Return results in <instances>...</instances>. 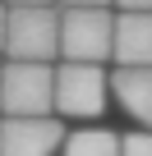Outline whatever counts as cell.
I'll return each mask as SVG.
<instances>
[{"instance_id": "3", "label": "cell", "mask_w": 152, "mask_h": 156, "mask_svg": "<svg viewBox=\"0 0 152 156\" xmlns=\"http://www.w3.org/2000/svg\"><path fill=\"white\" fill-rule=\"evenodd\" d=\"M5 51L14 64H51L60 55V14L51 5L42 9H9Z\"/></svg>"}, {"instance_id": "11", "label": "cell", "mask_w": 152, "mask_h": 156, "mask_svg": "<svg viewBox=\"0 0 152 156\" xmlns=\"http://www.w3.org/2000/svg\"><path fill=\"white\" fill-rule=\"evenodd\" d=\"M65 9H106V5H115V0H60Z\"/></svg>"}, {"instance_id": "6", "label": "cell", "mask_w": 152, "mask_h": 156, "mask_svg": "<svg viewBox=\"0 0 152 156\" xmlns=\"http://www.w3.org/2000/svg\"><path fill=\"white\" fill-rule=\"evenodd\" d=\"M120 69H152V14H115Z\"/></svg>"}, {"instance_id": "8", "label": "cell", "mask_w": 152, "mask_h": 156, "mask_svg": "<svg viewBox=\"0 0 152 156\" xmlns=\"http://www.w3.org/2000/svg\"><path fill=\"white\" fill-rule=\"evenodd\" d=\"M65 156H124V138L111 129H79L65 138Z\"/></svg>"}, {"instance_id": "9", "label": "cell", "mask_w": 152, "mask_h": 156, "mask_svg": "<svg viewBox=\"0 0 152 156\" xmlns=\"http://www.w3.org/2000/svg\"><path fill=\"white\" fill-rule=\"evenodd\" d=\"M124 156H152V129L129 133V138H124Z\"/></svg>"}, {"instance_id": "2", "label": "cell", "mask_w": 152, "mask_h": 156, "mask_svg": "<svg viewBox=\"0 0 152 156\" xmlns=\"http://www.w3.org/2000/svg\"><path fill=\"white\" fill-rule=\"evenodd\" d=\"M60 55L74 64H102L106 55H115V14L111 9H65Z\"/></svg>"}, {"instance_id": "1", "label": "cell", "mask_w": 152, "mask_h": 156, "mask_svg": "<svg viewBox=\"0 0 152 156\" xmlns=\"http://www.w3.org/2000/svg\"><path fill=\"white\" fill-rule=\"evenodd\" d=\"M0 110L5 119H42L55 110V69L51 64H5L0 73Z\"/></svg>"}, {"instance_id": "10", "label": "cell", "mask_w": 152, "mask_h": 156, "mask_svg": "<svg viewBox=\"0 0 152 156\" xmlns=\"http://www.w3.org/2000/svg\"><path fill=\"white\" fill-rule=\"evenodd\" d=\"M120 14H152V0H115Z\"/></svg>"}, {"instance_id": "7", "label": "cell", "mask_w": 152, "mask_h": 156, "mask_svg": "<svg viewBox=\"0 0 152 156\" xmlns=\"http://www.w3.org/2000/svg\"><path fill=\"white\" fill-rule=\"evenodd\" d=\"M111 92L143 129H152V69H115Z\"/></svg>"}, {"instance_id": "5", "label": "cell", "mask_w": 152, "mask_h": 156, "mask_svg": "<svg viewBox=\"0 0 152 156\" xmlns=\"http://www.w3.org/2000/svg\"><path fill=\"white\" fill-rule=\"evenodd\" d=\"M60 147V119H5L0 124V156H51Z\"/></svg>"}, {"instance_id": "4", "label": "cell", "mask_w": 152, "mask_h": 156, "mask_svg": "<svg viewBox=\"0 0 152 156\" xmlns=\"http://www.w3.org/2000/svg\"><path fill=\"white\" fill-rule=\"evenodd\" d=\"M102 106H106V73H102V64L65 60L55 69V110L92 119V115H102Z\"/></svg>"}, {"instance_id": "14", "label": "cell", "mask_w": 152, "mask_h": 156, "mask_svg": "<svg viewBox=\"0 0 152 156\" xmlns=\"http://www.w3.org/2000/svg\"><path fill=\"white\" fill-rule=\"evenodd\" d=\"M0 73H5V69H0Z\"/></svg>"}, {"instance_id": "13", "label": "cell", "mask_w": 152, "mask_h": 156, "mask_svg": "<svg viewBox=\"0 0 152 156\" xmlns=\"http://www.w3.org/2000/svg\"><path fill=\"white\" fill-rule=\"evenodd\" d=\"M42 5H51V0H9V9H42Z\"/></svg>"}, {"instance_id": "12", "label": "cell", "mask_w": 152, "mask_h": 156, "mask_svg": "<svg viewBox=\"0 0 152 156\" xmlns=\"http://www.w3.org/2000/svg\"><path fill=\"white\" fill-rule=\"evenodd\" d=\"M5 32H9V5H0V51H5Z\"/></svg>"}]
</instances>
